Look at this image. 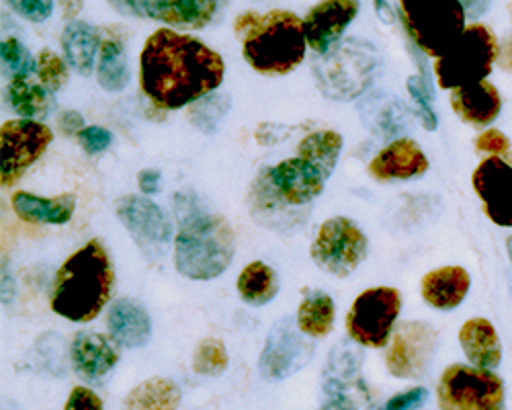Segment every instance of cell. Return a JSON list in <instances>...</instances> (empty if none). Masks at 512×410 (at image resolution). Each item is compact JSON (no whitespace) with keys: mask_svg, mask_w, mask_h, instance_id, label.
I'll return each instance as SVG.
<instances>
[{"mask_svg":"<svg viewBox=\"0 0 512 410\" xmlns=\"http://www.w3.org/2000/svg\"><path fill=\"white\" fill-rule=\"evenodd\" d=\"M224 60L201 39L156 29L140 54V89L160 109H181L216 91Z\"/></svg>","mask_w":512,"mask_h":410,"instance_id":"cell-1","label":"cell"},{"mask_svg":"<svg viewBox=\"0 0 512 410\" xmlns=\"http://www.w3.org/2000/svg\"><path fill=\"white\" fill-rule=\"evenodd\" d=\"M113 267L101 240H91L70 255L52 285V310L72 322L95 320L113 292Z\"/></svg>","mask_w":512,"mask_h":410,"instance_id":"cell-2","label":"cell"},{"mask_svg":"<svg viewBox=\"0 0 512 410\" xmlns=\"http://www.w3.org/2000/svg\"><path fill=\"white\" fill-rule=\"evenodd\" d=\"M236 35L250 68L269 76H283L306 58L304 21L291 11H271L267 15L244 13L236 19Z\"/></svg>","mask_w":512,"mask_h":410,"instance_id":"cell-3","label":"cell"},{"mask_svg":"<svg viewBox=\"0 0 512 410\" xmlns=\"http://www.w3.org/2000/svg\"><path fill=\"white\" fill-rule=\"evenodd\" d=\"M236 253V236L226 218L193 212L181 220L175 238L177 271L195 281L222 275Z\"/></svg>","mask_w":512,"mask_h":410,"instance_id":"cell-4","label":"cell"},{"mask_svg":"<svg viewBox=\"0 0 512 410\" xmlns=\"http://www.w3.org/2000/svg\"><path fill=\"white\" fill-rule=\"evenodd\" d=\"M398 17L414 44L437 60L465 31V9L457 0H400Z\"/></svg>","mask_w":512,"mask_h":410,"instance_id":"cell-5","label":"cell"},{"mask_svg":"<svg viewBox=\"0 0 512 410\" xmlns=\"http://www.w3.org/2000/svg\"><path fill=\"white\" fill-rule=\"evenodd\" d=\"M498 39L488 25H467L457 44L435 60V76L441 89H461L484 82L498 58Z\"/></svg>","mask_w":512,"mask_h":410,"instance_id":"cell-6","label":"cell"},{"mask_svg":"<svg viewBox=\"0 0 512 410\" xmlns=\"http://www.w3.org/2000/svg\"><path fill=\"white\" fill-rule=\"evenodd\" d=\"M441 410H506L504 382L474 365H449L437 386Z\"/></svg>","mask_w":512,"mask_h":410,"instance_id":"cell-7","label":"cell"},{"mask_svg":"<svg viewBox=\"0 0 512 410\" xmlns=\"http://www.w3.org/2000/svg\"><path fill=\"white\" fill-rule=\"evenodd\" d=\"M402 308V296L394 287H371L357 296L347 314L349 337L369 349L386 347Z\"/></svg>","mask_w":512,"mask_h":410,"instance_id":"cell-8","label":"cell"},{"mask_svg":"<svg viewBox=\"0 0 512 410\" xmlns=\"http://www.w3.org/2000/svg\"><path fill=\"white\" fill-rule=\"evenodd\" d=\"M324 181L326 179L316 167L297 156L281 160L275 167L263 171V175L252 185V191L259 208L275 199L297 208V205L312 203L324 191Z\"/></svg>","mask_w":512,"mask_h":410,"instance_id":"cell-9","label":"cell"},{"mask_svg":"<svg viewBox=\"0 0 512 410\" xmlns=\"http://www.w3.org/2000/svg\"><path fill=\"white\" fill-rule=\"evenodd\" d=\"M367 238L361 228L343 216L326 220L312 244L314 263L334 277H349L367 257Z\"/></svg>","mask_w":512,"mask_h":410,"instance_id":"cell-10","label":"cell"},{"mask_svg":"<svg viewBox=\"0 0 512 410\" xmlns=\"http://www.w3.org/2000/svg\"><path fill=\"white\" fill-rule=\"evenodd\" d=\"M48 126L33 119H9L0 128V181L13 187L52 144Z\"/></svg>","mask_w":512,"mask_h":410,"instance_id":"cell-11","label":"cell"},{"mask_svg":"<svg viewBox=\"0 0 512 410\" xmlns=\"http://www.w3.org/2000/svg\"><path fill=\"white\" fill-rule=\"evenodd\" d=\"M115 214L148 257H162L166 253L173 238V226L154 201L140 195H123L115 201Z\"/></svg>","mask_w":512,"mask_h":410,"instance_id":"cell-12","label":"cell"},{"mask_svg":"<svg viewBox=\"0 0 512 410\" xmlns=\"http://www.w3.org/2000/svg\"><path fill=\"white\" fill-rule=\"evenodd\" d=\"M435 345L437 331L431 324L420 320L402 322L394 331L386 351V365L390 374L404 380L420 378L429 367Z\"/></svg>","mask_w":512,"mask_h":410,"instance_id":"cell-13","label":"cell"},{"mask_svg":"<svg viewBox=\"0 0 512 410\" xmlns=\"http://www.w3.org/2000/svg\"><path fill=\"white\" fill-rule=\"evenodd\" d=\"M472 185L490 222L512 228V164L504 158H484L474 171Z\"/></svg>","mask_w":512,"mask_h":410,"instance_id":"cell-14","label":"cell"},{"mask_svg":"<svg viewBox=\"0 0 512 410\" xmlns=\"http://www.w3.org/2000/svg\"><path fill=\"white\" fill-rule=\"evenodd\" d=\"M115 7H121L125 13L187 29L205 27L220 9V5L211 0H140V3H117Z\"/></svg>","mask_w":512,"mask_h":410,"instance_id":"cell-15","label":"cell"},{"mask_svg":"<svg viewBox=\"0 0 512 410\" xmlns=\"http://www.w3.org/2000/svg\"><path fill=\"white\" fill-rule=\"evenodd\" d=\"M357 13L359 3L355 0H326V3L316 5L304 19L308 46L316 54H326Z\"/></svg>","mask_w":512,"mask_h":410,"instance_id":"cell-16","label":"cell"},{"mask_svg":"<svg viewBox=\"0 0 512 410\" xmlns=\"http://www.w3.org/2000/svg\"><path fill=\"white\" fill-rule=\"evenodd\" d=\"M429 171V160H426L422 148L408 138L394 140L369 164V173L377 181H404L412 177H420Z\"/></svg>","mask_w":512,"mask_h":410,"instance_id":"cell-17","label":"cell"},{"mask_svg":"<svg viewBox=\"0 0 512 410\" xmlns=\"http://www.w3.org/2000/svg\"><path fill=\"white\" fill-rule=\"evenodd\" d=\"M70 359L74 372L87 382H97L107 376L119 361L117 347L99 333L80 331L70 345Z\"/></svg>","mask_w":512,"mask_h":410,"instance_id":"cell-18","label":"cell"},{"mask_svg":"<svg viewBox=\"0 0 512 410\" xmlns=\"http://www.w3.org/2000/svg\"><path fill=\"white\" fill-rule=\"evenodd\" d=\"M449 101L459 119L474 128H486L502 109L500 93L488 80L451 91Z\"/></svg>","mask_w":512,"mask_h":410,"instance_id":"cell-19","label":"cell"},{"mask_svg":"<svg viewBox=\"0 0 512 410\" xmlns=\"http://www.w3.org/2000/svg\"><path fill=\"white\" fill-rule=\"evenodd\" d=\"M107 328L113 341L127 349L144 347L152 335V322L146 308L130 298L111 304L107 312Z\"/></svg>","mask_w":512,"mask_h":410,"instance_id":"cell-20","label":"cell"},{"mask_svg":"<svg viewBox=\"0 0 512 410\" xmlns=\"http://www.w3.org/2000/svg\"><path fill=\"white\" fill-rule=\"evenodd\" d=\"M420 292L429 306L437 310H453L469 292V275L463 267L435 269L424 275Z\"/></svg>","mask_w":512,"mask_h":410,"instance_id":"cell-21","label":"cell"},{"mask_svg":"<svg viewBox=\"0 0 512 410\" xmlns=\"http://www.w3.org/2000/svg\"><path fill=\"white\" fill-rule=\"evenodd\" d=\"M459 343L467 361L478 369H494L502 359L500 339L486 318L467 320L459 331Z\"/></svg>","mask_w":512,"mask_h":410,"instance_id":"cell-22","label":"cell"},{"mask_svg":"<svg viewBox=\"0 0 512 410\" xmlns=\"http://www.w3.org/2000/svg\"><path fill=\"white\" fill-rule=\"evenodd\" d=\"M13 212L31 224H66L74 210L76 197L70 193L58 197H37L25 191H17L11 199Z\"/></svg>","mask_w":512,"mask_h":410,"instance_id":"cell-23","label":"cell"},{"mask_svg":"<svg viewBox=\"0 0 512 410\" xmlns=\"http://www.w3.org/2000/svg\"><path fill=\"white\" fill-rule=\"evenodd\" d=\"M302 343L295 339V333L291 331L289 324H279L277 331L269 337L261 369L267 380H281L287 374L295 372L297 363H300L302 355Z\"/></svg>","mask_w":512,"mask_h":410,"instance_id":"cell-24","label":"cell"},{"mask_svg":"<svg viewBox=\"0 0 512 410\" xmlns=\"http://www.w3.org/2000/svg\"><path fill=\"white\" fill-rule=\"evenodd\" d=\"M62 50L70 62V66L82 74L89 76L93 72L95 54L101 50V39L97 29L82 21H72L66 25L62 33Z\"/></svg>","mask_w":512,"mask_h":410,"instance_id":"cell-25","label":"cell"},{"mask_svg":"<svg viewBox=\"0 0 512 410\" xmlns=\"http://www.w3.org/2000/svg\"><path fill=\"white\" fill-rule=\"evenodd\" d=\"M179 404L181 390L166 378L144 380L123 398V410H177Z\"/></svg>","mask_w":512,"mask_h":410,"instance_id":"cell-26","label":"cell"},{"mask_svg":"<svg viewBox=\"0 0 512 410\" xmlns=\"http://www.w3.org/2000/svg\"><path fill=\"white\" fill-rule=\"evenodd\" d=\"M101 56H99V85L109 93H119L130 80V68H127L125 46L117 33H107L101 39Z\"/></svg>","mask_w":512,"mask_h":410,"instance_id":"cell-27","label":"cell"},{"mask_svg":"<svg viewBox=\"0 0 512 410\" xmlns=\"http://www.w3.org/2000/svg\"><path fill=\"white\" fill-rule=\"evenodd\" d=\"M240 298L250 306H265L279 292L277 273L263 261H254L242 269L236 281Z\"/></svg>","mask_w":512,"mask_h":410,"instance_id":"cell-28","label":"cell"},{"mask_svg":"<svg viewBox=\"0 0 512 410\" xmlns=\"http://www.w3.org/2000/svg\"><path fill=\"white\" fill-rule=\"evenodd\" d=\"M340 150H343V136L332 130H318L308 134L300 142V146H297V156L310 162L324 179H328L336 167Z\"/></svg>","mask_w":512,"mask_h":410,"instance_id":"cell-29","label":"cell"},{"mask_svg":"<svg viewBox=\"0 0 512 410\" xmlns=\"http://www.w3.org/2000/svg\"><path fill=\"white\" fill-rule=\"evenodd\" d=\"M334 326V302L324 292L308 294L297 308V328L308 337L324 339Z\"/></svg>","mask_w":512,"mask_h":410,"instance_id":"cell-30","label":"cell"},{"mask_svg":"<svg viewBox=\"0 0 512 410\" xmlns=\"http://www.w3.org/2000/svg\"><path fill=\"white\" fill-rule=\"evenodd\" d=\"M7 97L11 107L25 119V117H37V115H46L50 107V97L44 85H35L29 78L23 76H13L9 87H7Z\"/></svg>","mask_w":512,"mask_h":410,"instance_id":"cell-31","label":"cell"},{"mask_svg":"<svg viewBox=\"0 0 512 410\" xmlns=\"http://www.w3.org/2000/svg\"><path fill=\"white\" fill-rule=\"evenodd\" d=\"M228 367V351L220 339H205L193 353V369L199 376L218 378Z\"/></svg>","mask_w":512,"mask_h":410,"instance_id":"cell-32","label":"cell"},{"mask_svg":"<svg viewBox=\"0 0 512 410\" xmlns=\"http://www.w3.org/2000/svg\"><path fill=\"white\" fill-rule=\"evenodd\" d=\"M37 74L41 85H44L48 91H60L64 87V82L68 80V68L62 58H58L54 52L44 50L39 54L37 60Z\"/></svg>","mask_w":512,"mask_h":410,"instance_id":"cell-33","label":"cell"},{"mask_svg":"<svg viewBox=\"0 0 512 410\" xmlns=\"http://www.w3.org/2000/svg\"><path fill=\"white\" fill-rule=\"evenodd\" d=\"M3 62L13 72V76H23V78H27L35 68L29 52L15 37H9L3 41Z\"/></svg>","mask_w":512,"mask_h":410,"instance_id":"cell-34","label":"cell"},{"mask_svg":"<svg viewBox=\"0 0 512 410\" xmlns=\"http://www.w3.org/2000/svg\"><path fill=\"white\" fill-rule=\"evenodd\" d=\"M476 150L482 154H490V158H512L510 156V140L500 130H486L476 140Z\"/></svg>","mask_w":512,"mask_h":410,"instance_id":"cell-35","label":"cell"},{"mask_svg":"<svg viewBox=\"0 0 512 410\" xmlns=\"http://www.w3.org/2000/svg\"><path fill=\"white\" fill-rule=\"evenodd\" d=\"M408 91H410V95L414 97V101L418 103V107H420V115H422V121H424V128L426 130H435L437 128V117H435V113H433V109H431V101H429V91H426L424 87H422V80L418 78V76H412L410 80H408Z\"/></svg>","mask_w":512,"mask_h":410,"instance_id":"cell-36","label":"cell"},{"mask_svg":"<svg viewBox=\"0 0 512 410\" xmlns=\"http://www.w3.org/2000/svg\"><path fill=\"white\" fill-rule=\"evenodd\" d=\"M76 140L80 142V146L84 148V152L87 154H99L103 150H107L113 142V136L111 132H107L105 128H99V126H91V128H84Z\"/></svg>","mask_w":512,"mask_h":410,"instance_id":"cell-37","label":"cell"},{"mask_svg":"<svg viewBox=\"0 0 512 410\" xmlns=\"http://www.w3.org/2000/svg\"><path fill=\"white\" fill-rule=\"evenodd\" d=\"M11 7L21 17H25L27 21H33V23L46 21L52 15V9H54V5L48 3V0H13Z\"/></svg>","mask_w":512,"mask_h":410,"instance_id":"cell-38","label":"cell"},{"mask_svg":"<svg viewBox=\"0 0 512 410\" xmlns=\"http://www.w3.org/2000/svg\"><path fill=\"white\" fill-rule=\"evenodd\" d=\"M64 410H103V402L93 390L84 388V386H76L70 392Z\"/></svg>","mask_w":512,"mask_h":410,"instance_id":"cell-39","label":"cell"},{"mask_svg":"<svg viewBox=\"0 0 512 410\" xmlns=\"http://www.w3.org/2000/svg\"><path fill=\"white\" fill-rule=\"evenodd\" d=\"M426 398H429V392H426L424 388H412L404 394H398V396L390 398L381 410H412L418 404H422Z\"/></svg>","mask_w":512,"mask_h":410,"instance_id":"cell-40","label":"cell"},{"mask_svg":"<svg viewBox=\"0 0 512 410\" xmlns=\"http://www.w3.org/2000/svg\"><path fill=\"white\" fill-rule=\"evenodd\" d=\"M82 123H84V119H82V115L80 113H76V111H64L62 115H60V128H62V132L66 134V136H78L84 128H82Z\"/></svg>","mask_w":512,"mask_h":410,"instance_id":"cell-41","label":"cell"},{"mask_svg":"<svg viewBox=\"0 0 512 410\" xmlns=\"http://www.w3.org/2000/svg\"><path fill=\"white\" fill-rule=\"evenodd\" d=\"M138 185H140V191L144 193H156L160 191V173L158 171H152V169H146L138 175Z\"/></svg>","mask_w":512,"mask_h":410,"instance_id":"cell-42","label":"cell"},{"mask_svg":"<svg viewBox=\"0 0 512 410\" xmlns=\"http://www.w3.org/2000/svg\"><path fill=\"white\" fill-rule=\"evenodd\" d=\"M506 249H508V257H510V263H512V236L506 240Z\"/></svg>","mask_w":512,"mask_h":410,"instance_id":"cell-43","label":"cell"},{"mask_svg":"<svg viewBox=\"0 0 512 410\" xmlns=\"http://www.w3.org/2000/svg\"><path fill=\"white\" fill-rule=\"evenodd\" d=\"M326 410H332V408H326Z\"/></svg>","mask_w":512,"mask_h":410,"instance_id":"cell-44","label":"cell"}]
</instances>
